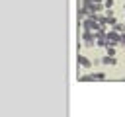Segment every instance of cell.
I'll use <instances>...</instances> for the list:
<instances>
[{
  "label": "cell",
  "mask_w": 125,
  "mask_h": 117,
  "mask_svg": "<svg viewBox=\"0 0 125 117\" xmlns=\"http://www.w3.org/2000/svg\"><path fill=\"white\" fill-rule=\"evenodd\" d=\"M82 39H84V47H94V45H96V31H88V29H84Z\"/></svg>",
  "instance_id": "obj_1"
},
{
  "label": "cell",
  "mask_w": 125,
  "mask_h": 117,
  "mask_svg": "<svg viewBox=\"0 0 125 117\" xmlns=\"http://www.w3.org/2000/svg\"><path fill=\"white\" fill-rule=\"evenodd\" d=\"M105 37H107V43H109V45L119 47V43H121V33H117L115 29H111V31H107V33H105Z\"/></svg>",
  "instance_id": "obj_2"
},
{
  "label": "cell",
  "mask_w": 125,
  "mask_h": 117,
  "mask_svg": "<svg viewBox=\"0 0 125 117\" xmlns=\"http://www.w3.org/2000/svg\"><path fill=\"white\" fill-rule=\"evenodd\" d=\"M78 66L84 68V70H88V68H92L94 64H92V60H90L86 55H80V53H78Z\"/></svg>",
  "instance_id": "obj_3"
},
{
  "label": "cell",
  "mask_w": 125,
  "mask_h": 117,
  "mask_svg": "<svg viewBox=\"0 0 125 117\" xmlns=\"http://www.w3.org/2000/svg\"><path fill=\"white\" fill-rule=\"evenodd\" d=\"M102 64H105V66H115V64H117V58L111 57V55H105V57H102Z\"/></svg>",
  "instance_id": "obj_4"
},
{
  "label": "cell",
  "mask_w": 125,
  "mask_h": 117,
  "mask_svg": "<svg viewBox=\"0 0 125 117\" xmlns=\"http://www.w3.org/2000/svg\"><path fill=\"white\" fill-rule=\"evenodd\" d=\"M111 29H115L117 33H125V23H119V21H117V23L111 25Z\"/></svg>",
  "instance_id": "obj_5"
},
{
  "label": "cell",
  "mask_w": 125,
  "mask_h": 117,
  "mask_svg": "<svg viewBox=\"0 0 125 117\" xmlns=\"http://www.w3.org/2000/svg\"><path fill=\"white\" fill-rule=\"evenodd\" d=\"M105 55L115 57V45H107V47H105Z\"/></svg>",
  "instance_id": "obj_6"
},
{
  "label": "cell",
  "mask_w": 125,
  "mask_h": 117,
  "mask_svg": "<svg viewBox=\"0 0 125 117\" xmlns=\"http://www.w3.org/2000/svg\"><path fill=\"white\" fill-rule=\"evenodd\" d=\"M113 4H115V0H104V6L105 8H113Z\"/></svg>",
  "instance_id": "obj_7"
},
{
  "label": "cell",
  "mask_w": 125,
  "mask_h": 117,
  "mask_svg": "<svg viewBox=\"0 0 125 117\" xmlns=\"http://www.w3.org/2000/svg\"><path fill=\"white\" fill-rule=\"evenodd\" d=\"M92 64H94V66H100V64H102V58H94V62H92Z\"/></svg>",
  "instance_id": "obj_8"
},
{
  "label": "cell",
  "mask_w": 125,
  "mask_h": 117,
  "mask_svg": "<svg viewBox=\"0 0 125 117\" xmlns=\"http://www.w3.org/2000/svg\"><path fill=\"white\" fill-rule=\"evenodd\" d=\"M94 2H102V0H94Z\"/></svg>",
  "instance_id": "obj_9"
},
{
  "label": "cell",
  "mask_w": 125,
  "mask_h": 117,
  "mask_svg": "<svg viewBox=\"0 0 125 117\" xmlns=\"http://www.w3.org/2000/svg\"><path fill=\"white\" fill-rule=\"evenodd\" d=\"M123 10H125V2H123Z\"/></svg>",
  "instance_id": "obj_10"
},
{
  "label": "cell",
  "mask_w": 125,
  "mask_h": 117,
  "mask_svg": "<svg viewBox=\"0 0 125 117\" xmlns=\"http://www.w3.org/2000/svg\"><path fill=\"white\" fill-rule=\"evenodd\" d=\"M123 80H125V78H123Z\"/></svg>",
  "instance_id": "obj_11"
}]
</instances>
